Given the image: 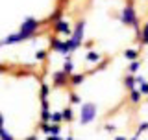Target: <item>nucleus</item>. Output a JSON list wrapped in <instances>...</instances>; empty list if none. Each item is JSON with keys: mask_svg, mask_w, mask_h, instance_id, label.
Returning <instances> with one entry per match:
<instances>
[{"mask_svg": "<svg viewBox=\"0 0 148 140\" xmlns=\"http://www.w3.org/2000/svg\"><path fill=\"white\" fill-rule=\"evenodd\" d=\"M128 57H135V55H137V52H135V50H128Z\"/></svg>", "mask_w": 148, "mask_h": 140, "instance_id": "f257e3e1", "label": "nucleus"}, {"mask_svg": "<svg viewBox=\"0 0 148 140\" xmlns=\"http://www.w3.org/2000/svg\"><path fill=\"white\" fill-rule=\"evenodd\" d=\"M132 100H133V101L139 100V94H137V92H133V94H132Z\"/></svg>", "mask_w": 148, "mask_h": 140, "instance_id": "f03ea898", "label": "nucleus"}]
</instances>
